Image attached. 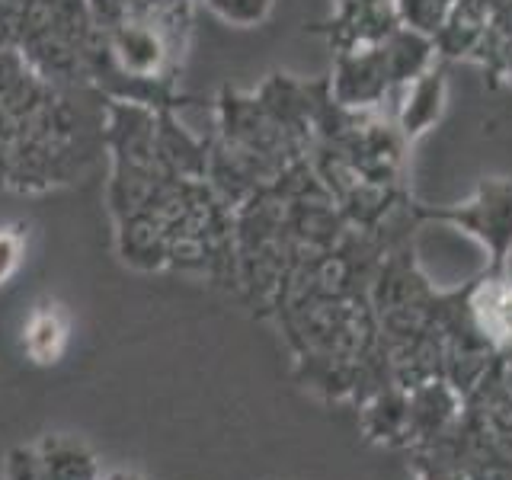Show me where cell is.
<instances>
[{
  "label": "cell",
  "mask_w": 512,
  "mask_h": 480,
  "mask_svg": "<svg viewBox=\"0 0 512 480\" xmlns=\"http://www.w3.org/2000/svg\"><path fill=\"white\" fill-rule=\"evenodd\" d=\"M221 20L237 23V26H250L256 20H263L272 0H205Z\"/></svg>",
  "instance_id": "7a4b0ae2"
},
{
  "label": "cell",
  "mask_w": 512,
  "mask_h": 480,
  "mask_svg": "<svg viewBox=\"0 0 512 480\" xmlns=\"http://www.w3.org/2000/svg\"><path fill=\"white\" fill-rule=\"evenodd\" d=\"M64 336H68V327H64V317L55 308H45L36 317L29 320L26 330V349L36 356L39 362H55V356L64 346Z\"/></svg>",
  "instance_id": "6da1fadb"
},
{
  "label": "cell",
  "mask_w": 512,
  "mask_h": 480,
  "mask_svg": "<svg viewBox=\"0 0 512 480\" xmlns=\"http://www.w3.org/2000/svg\"><path fill=\"white\" fill-rule=\"evenodd\" d=\"M20 263V237L10 231H0V282Z\"/></svg>",
  "instance_id": "3957f363"
}]
</instances>
